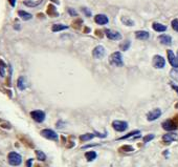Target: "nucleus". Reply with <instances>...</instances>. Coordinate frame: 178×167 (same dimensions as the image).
I'll return each mask as SVG.
<instances>
[{
	"instance_id": "f257e3e1",
	"label": "nucleus",
	"mask_w": 178,
	"mask_h": 167,
	"mask_svg": "<svg viewBox=\"0 0 178 167\" xmlns=\"http://www.w3.org/2000/svg\"><path fill=\"white\" fill-rule=\"evenodd\" d=\"M109 62H110L111 65H114V66H123L124 65V61H123V56L120 52H115L113 53L112 55L109 57Z\"/></svg>"
},
{
	"instance_id": "f03ea898",
	"label": "nucleus",
	"mask_w": 178,
	"mask_h": 167,
	"mask_svg": "<svg viewBox=\"0 0 178 167\" xmlns=\"http://www.w3.org/2000/svg\"><path fill=\"white\" fill-rule=\"evenodd\" d=\"M7 160H9V163L12 165V166H18V165L21 164V162H22L21 156L15 151L9 152V156H7Z\"/></svg>"
},
{
	"instance_id": "7ed1b4c3",
	"label": "nucleus",
	"mask_w": 178,
	"mask_h": 167,
	"mask_svg": "<svg viewBox=\"0 0 178 167\" xmlns=\"http://www.w3.org/2000/svg\"><path fill=\"white\" fill-rule=\"evenodd\" d=\"M152 63H153V66L155 68H157V70H161V68L166 66V60H165V58L161 57L160 55L154 56Z\"/></svg>"
},
{
	"instance_id": "20e7f679",
	"label": "nucleus",
	"mask_w": 178,
	"mask_h": 167,
	"mask_svg": "<svg viewBox=\"0 0 178 167\" xmlns=\"http://www.w3.org/2000/svg\"><path fill=\"white\" fill-rule=\"evenodd\" d=\"M112 127L116 131H125L127 128H128V123H127L126 121H118V120H115V121L112 122Z\"/></svg>"
},
{
	"instance_id": "39448f33",
	"label": "nucleus",
	"mask_w": 178,
	"mask_h": 167,
	"mask_svg": "<svg viewBox=\"0 0 178 167\" xmlns=\"http://www.w3.org/2000/svg\"><path fill=\"white\" fill-rule=\"evenodd\" d=\"M161 126H163V128L165 129V130L169 131V133L175 130V129H177V127H178V125L176 124L173 120H166L165 122H163Z\"/></svg>"
},
{
	"instance_id": "423d86ee",
	"label": "nucleus",
	"mask_w": 178,
	"mask_h": 167,
	"mask_svg": "<svg viewBox=\"0 0 178 167\" xmlns=\"http://www.w3.org/2000/svg\"><path fill=\"white\" fill-rule=\"evenodd\" d=\"M31 118L38 123H42L45 119V112H42V110H33L31 112Z\"/></svg>"
},
{
	"instance_id": "0eeeda50",
	"label": "nucleus",
	"mask_w": 178,
	"mask_h": 167,
	"mask_svg": "<svg viewBox=\"0 0 178 167\" xmlns=\"http://www.w3.org/2000/svg\"><path fill=\"white\" fill-rule=\"evenodd\" d=\"M167 55H168V60H169L170 64L172 65L174 68H177L178 67V57L173 53V51L171 49H168L167 51Z\"/></svg>"
},
{
	"instance_id": "6e6552de",
	"label": "nucleus",
	"mask_w": 178,
	"mask_h": 167,
	"mask_svg": "<svg viewBox=\"0 0 178 167\" xmlns=\"http://www.w3.org/2000/svg\"><path fill=\"white\" fill-rule=\"evenodd\" d=\"M41 136H43L44 138L48 140H52V141H58V135L56 134L55 131L52 129H43L41 131Z\"/></svg>"
},
{
	"instance_id": "1a4fd4ad",
	"label": "nucleus",
	"mask_w": 178,
	"mask_h": 167,
	"mask_svg": "<svg viewBox=\"0 0 178 167\" xmlns=\"http://www.w3.org/2000/svg\"><path fill=\"white\" fill-rule=\"evenodd\" d=\"M105 54H106V51H105L104 46H102V45L95 46L94 49H93V51H92V56L94 58H96V59L103 58L105 56Z\"/></svg>"
},
{
	"instance_id": "9d476101",
	"label": "nucleus",
	"mask_w": 178,
	"mask_h": 167,
	"mask_svg": "<svg viewBox=\"0 0 178 167\" xmlns=\"http://www.w3.org/2000/svg\"><path fill=\"white\" fill-rule=\"evenodd\" d=\"M105 35L107 36L108 39L110 40H120L122 39V35H120L118 32L116 30H105Z\"/></svg>"
},
{
	"instance_id": "9b49d317",
	"label": "nucleus",
	"mask_w": 178,
	"mask_h": 167,
	"mask_svg": "<svg viewBox=\"0 0 178 167\" xmlns=\"http://www.w3.org/2000/svg\"><path fill=\"white\" fill-rule=\"evenodd\" d=\"M160 116H161V110L159 108H155V110H151L147 114V119L148 121H155L157 119L159 118Z\"/></svg>"
},
{
	"instance_id": "f8f14e48",
	"label": "nucleus",
	"mask_w": 178,
	"mask_h": 167,
	"mask_svg": "<svg viewBox=\"0 0 178 167\" xmlns=\"http://www.w3.org/2000/svg\"><path fill=\"white\" fill-rule=\"evenodd\" d=\"M177 140H178V135L175 134V133H172V131L163 136V141L166 143L174 142V141H177Z\"/></svg>"
},
{
	"instance_id": "ddd939ff",
	"label": "nucleus",
	"mask_w": 178,
	"mask_h": 167,
	"mask_svg": "<svg viewBox=\"0 0 178 167\" xmlns=\"http://www.w3.org/2000/svg\"><path fill=\"white\" fill-rule=\"evenodd\" d=\"M94 21L95 23H98L100 25H105L107 24L108 22H109V19L106 15H103V14H98L94 17Z\"/></svg>"
},
{
	"instance_id": "4468645a",
	"label": "nucleus",
	"mask_w": 178,
	"mask_h": 167,
	"mask_svg": "<svg viewBox=\"0 0 178 167\" xmlns=\"http://www.w3.org/2000/svg\"><path fill=\"white\" fill-rule=\"evenodd\" d=\"M158 40H159V42L163 45H171L172 44V37L169 36V35H166V34H163V35H160L158 37Z\"/></svg>"
},
{
	"instance_id": "2eb2a0df",
	"label": "nucleus",
	"mask_w": 178,
	"mask_h": 167,
	"mask_svg": "<svg viewBox=\"0 0 178 167\" xmlns=\"http://www.w3.org/2000/svg\"><path fill=\"white\" fill-rule=\"evenodd\" d=\"M135 37L139 40H147L150 37V34L147 30H137L135 32Z\"/></svg>"
},
{
	"instance_id": "dca6fc26",
	"label": "nucleus",
	"mask_w": 178,
	"mask_h": 167,
	"mask_svg": "<svg viewBox=\"0 0 178 167\" xmlns=\"http://www.w3.org/2000/svg\"><path fill=\"white\" fill-rule=\"evenodd\" d=\"M152 28L154 30H156L158 33H163V32H166L167 30V26L165 24H161V23H158V22H154L152 24Z\"/></svg>"
},
{
	"instance_id": "f3484780",
	"label": "nucleus",
	"mask_w": 178,
	"mask_h": 167,
	"mask_svg": "<svg viewBox=\"0 0 178 167\" xmlns=\"http://www.w3.org/2000/svg\"><path fill=\"white\" fill-rule=\"evenodd\" d=\"M17 86L20 91H24L26 88V80L24 77H19L18 81H17Z\"/></svg>"
},
{
	"instance_id": "a211bd4d",
	"label": "nucleus",
	"mask_w": 178,
	"mask_h": 167,
	"mask_svg": "<svg viewBox=\"0 0 178 167\" xmlns=\"http://www.w3.org/2000/svg\"><path fill=\"white\" fill-rule=\"evenodd\" d=\"M18 15H19V17H20V18H22L23 20H29V19L33 18L31 14H29V13H27V12H25V11H19Z\"/></svg>"
},
{
	"instance_id": "6ab92c4d",
	"label": "nucleus",
	"mask_w": 178,
	"mask_h": 167,
	"mask_svg": "<svg viewBox=\"0 0 178 167\" xmlns=\"http://www.w3.org/2000/svg\"><path fill=\"white\" fill-rule=\"evenodd\" d=\"M68 26L67 25H63V24H54L52 26V32H60V30H67Z\"/></svg>"
},
{
	"instance_id": "aec40b11",
	"label": "nucleus",
	"mask_w": 178,
	"mask_h": 167,
	"mask_svg": "<svg viewBox=\"0 0 178 167\" xmlns=\"http://www.w3.org/2000/svg\"><path fill=\"white\" fill-rule=\"evenodd\" d=\"M96 156L98 155H96V152L95 151H87L86 153H85V158H86L87 161L91 162L96 158Z\"/></svg>"
},
{
	"instance_id": "412c9836",
	"label": "nucleus",
	"mask_w": 178,
	"mask_h": 167,
	"mask_svg": "<svg viewBox=\"0 0 178 167\" xmlns=\"http://www.w3.org/2000/svg\"><path fill=\"white\" fill-rule=\"evenodd\" d=\"M41 2H42V0H39L37 2H34V1H31V0H26V1H24V4L26 6H29V7H35V6L39 5Z\"/></svg>"
},
{
	"instance_id": "4be33fe9",
	"label": "nucleus",
	"mask_w": 178,
	"mask_h": 167,
	"mask_svg": "<svg viewBox=\"0 0 178 167\" xmlns=\"http://www.w3.org/2000/svg\"><path fill=\"white\" fill-rule=\"evenodd\" d=\"M141 134V131L139 130H133L131 131V133H129V134H127L126 136H124V137L120 138L118 140H126V139H129V138L133 137V136H136V135H139Z\"/></svg>"
},
{
	"instance_id": "5701e85b",
	"label": "nucleus",
	"mask_w": 178,
	"mask_h": 167,
	"mask_svg": "<svg viewBox=\"0 0 178 167\" xmlns=\"http://www.w3.org/2000/svg\"><path fill=\"white\" fill-rule=\"evenodd\" d=\"M94 138V134H85V135H82L80 137V140L81 141H83V142H85V141H89V140H91Z\"/></svg>"
},
{
	"instance_id": "b1692460",
	"label": "nucleus",
	"mask_w": 178,
	"mask_h": 167,
	"mask_svg": "<svg viewBox=\"0 0 178 167\" xmlns=\"http://www.w3.org/2000/svg\"><path fill=\"white\" fill-rule=\"evenodd\" d=\"M130 44H131V42H130L129 40H126L125 42H123L122 44L120 45V49H122V51H127V49H129Z\"/></svg>"
},
{
	"instance_id": "393cba45",
	"label": "nucleus",
	"mask_w": 178,
	"mask_h": 167,
	"mask_svg": "<svg viewBox=\"0 0 178 167\" xmlns=\"http://www.w3.org/2000/svg\"><path fill=\"white\" fill-rule=\"evenodd\" d=\"M5 75V63L2 60H0V76L4 77Z\"/></svg>"
},
{
	"instance_id": "a878e982",
	"label": "nucleus",
	"mask_w": 178,
	"mask_h": 167,
	"mask_svg": "<svg viewBox=\"0 0 178 167\" xmlns=\"http://www.w3.org/2000/svg\"><path fill=\"white\" fill-rule=\"evenodd\" d=\"M170 76L172 77L174 80H178V67L177 68H174V67H173V70L170 72Z\"/></svg>"
},
{
	"instance_id": "bb28decb",
	"label": "nucleus",
	"mask_w": 178,
	"mask_h": 167,
	"mask_svg": "<svg viewBox=\"0 0 178 167\" xmlns=\"http://www.w3.org/2000/svg\"><path fill=\"white\" fill-rule=\"evenodd\" d=\"M36 155H37V158H38L39 161H44V160L46 159L45 153L42 152V151H40V150H37V151H36Z\"/></svg>"
},
{
	"instance_id": "cd10ccee",
	"label": "nucleus",
	"mask_w": 178,
	"mask_h": 167,
	"mask_svg": "<svg viewBox=\"0 0 178 167\" xmlns=\"http://www.w3.org/2000/svg\"><path fill=\"white\" fill-rule=\"evenodd\" d=\"M122 21H123L124 24H126V25H130V26H133V25H134V22H133L132 20H130V19H127L126 17H123V18H122Z\"/></svg>"
},
{
	"instance_id": "c85d7f7f",
	"label": "nucleus",
	"mask_w": 178,
	"mask_h": 167,
	"mask_svg": "<svg viewBox=\"0 0 178 167\" xmlns=\"http://www.w3.org/2000/svg\"><path fill=\"white\" fill-rule=\"evenodd\" d=\"M171 24H172L173 30H175V32H177V33H178V18L173 19L172 22H171Z\"/></svg>"
},
{
	"instance_id": "c756f323",
	"label": "nucleus",
	"mask_w": 178,
	"mask_h": 167,
	"mask_svg": "<svg viewBox=\"0 0 178 167\" xmlns=\"http://www.w3.org/2000/svg\"><path fill=\"white\" fill-rule=\"evenodd\" d=\"M155 138V136H154L153 134H150V135H147L146 137L144 138V142L145 143H148V142H150V141H152V140Z\"/></svg>"
},
{
	"instance_id": "7c9ffc66",
	"label": "nucleus",
	"mask_w": 178,
	"mask_h": 167,
	"mask_svg": "<svg viewBox=\"0 0 178 167\" xmlns=\"http://www.w3.org/2000/svg\"><path fill=\"white\" fill-rule=\"evenodd\" d=\"M82 12H83L87 17H91V15H92L91 11H90L89 9H86V7H83V9H82Z\"/></svg>"
},
{
	"instance_id": "2f4dec72",
	"label": "nucleus",
	"mask_w": 178,
	"mask_h": 167,
	"mask_svg": "<svg viewBox=\"0 0 178 167\" xmlns=\"http://www.w3.org/2000/svg\"><path fill=\"white\" fill-rule=\"evenodd\" d=\"M67 11H68V13H69V15H71V16H77L78 15V13L76 12L74 9H71V7H69Z\"/></svg>"
},
{
	"instance_id": "473e14b6",
	"label": "nucleus",
	"mask_w": 178,
	"mask_h": 167,
	"mask_svg": "<svg viewBox=\"0 0 178 167\" xmlns=\"http://www.w3.org/2000/svg\"><path fill=\"white\" fill-rule=\"evenodd\" d=\"M123 150H126V151H133V148H132V146H124L123 147Z\"/></svg>"
},
{
	"instance_id": "72a5a7b5",
	"label": "nucleus",
	"mask_w": 178,
	"mask_h": 167,
	"mask_svg": "<svg viewBox=\"0 0 178 167\" xmlns=\"http://www.w3.org/2000/svg\"><path fill=\"white\" fill-rule=\"evenodd\" d=\"M9 2L11 3V5H12V6H15L16 5V0H9Z\"/></svg>"
},
{
	"instance_id": "f704fd0d",
	"label": "nucleus",
	"mask_w": 178,
	"mask_h": 167,
	"mask_svg": "<svg viewBox=\"0 0 178 167\" xmlns=\"http://www.w3.org/2000/svg\"><path fill=\"white\" fill-rule=\"evenodd\" d=\"M31 163H33V160H31V159H29V160L27 161V165H26V166H27V167H31Z\"/></svg>"
},
{
	"instance_id": "c9c22d12",
	"label": "nucleus",
	"mask_w": 178,
	"mask_h": 167,
	"mask_svg": "<svg viewBox=\"0 0 178 167\" xmlns=\"http://www.w3.org/2000/svg\"><path fill=\"white\" fill-rule=\"evenodd\" d=\"M171 86H172L173 87V89H174V91H176L178 93V86L177 85H174V84H171Z\"/></svg>"
},
{
	"instance_id": "e433bc0d",
	"label": "nucleus",
	"mask_w": 178,
	"mask_h": 167,
	"mask_svg": "<svg viewBox=\"0 0 178 167\" xmlns=\"http://www.w3.org/2000/svg\"><path fill=\"white\" fill-rule=\"evenodd\" d=\"M177 57H178V51H177Z\"/></svg>"
}]
</instances>
